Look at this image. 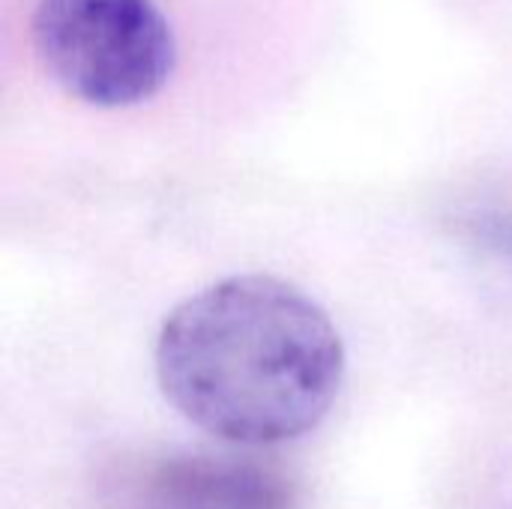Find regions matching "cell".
I'll return each instance as SVG.
<instances>
[{"label":"cell","instance_id":"6da1fadb","mask_svg":"<svg viewBox=\"0 0 512 509\" xmlns=\"http://www.w3.org/2000/svg\"><path fill=\"white\" fill-rule=\"evenodd\" d=\"M171 408L207 435L270 447L312 432L345 381L330 315L276 276H231L171 309L156 351Z\"/></svg>","mask_w":512,"mask_h":509},{"label":"cell","instance_id":"7a4b0ae2","mask_svg":"<svg viewBox=\"0 0 512 509\" xmlns=\"http://www.w3.org/2000/svg\"><path fill=\"white\" fill-rule=\"evenodd\" d=\"M33 48L66 93L96 108L138 105L174 69V33L153 0H39Z\"/></svg>","mask_w":512,"mask_h":509}]
</instances>
